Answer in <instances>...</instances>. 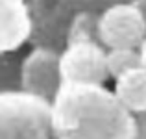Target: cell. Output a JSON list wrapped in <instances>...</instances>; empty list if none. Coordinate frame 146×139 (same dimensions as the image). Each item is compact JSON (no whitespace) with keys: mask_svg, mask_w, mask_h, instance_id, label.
I'll return each instance as SVG.
<instances>
[{"mask_svg":"<svg viewBox=\"0 0 146 139\" xmlns=\"http://www.w3.org/2000/svg\"><path fill=\"white\" fill-rule=\"evenodd\" d=\"M0 139H56L50 102L28 93H0Z\"/></svg>","mask_w":146,"mask_h":139,"instance_id":"3","label":"cell"},{"mask_svg":"<svg viewBox=\"0 0 146 139\" xmlns=\"http://www.w3.org/2000/svg\"><path fill=\"white\" fill-rule=\"evenodd\" d=\"M135 6L141 9V13H143V17L146 21V0H135Z\"/></svg>","mask_w":146,"mask_h":139,"instance_id":"13","label":"cell"},{"mask_svg":"<svg viewBox=\"0 0 146 139\" xmlns=\"http://www.w3.org/2000/svg\"><path fill=\"white\" fill-rule=\"evenodd\" d=\"M139 67H143L141 50H133V48L107 50V71H109L111 80H115V82Z\"/></svg>","mask_w":146,"mask_h":139,"instance_id":"10","label":"cell"},{"mask_svg":"<svg viewBox=\"0 0 146 139\" xmlns=\"http://www.w3.org/2000/svg\"><path fill=\"white\" fill-rule=\"evenodd\" d=\"M35 22L30 0H0V52L17 54L32 43Z\"/></svg>","mask_w":146,"mask_h":139,"instance_id":"7","label":"cell"},{"mask_svg":"<svg viewBox=\"0 0 146 139\" xmlns=\"http://www.w3.org/2000/svg\"><path fill=\"white\" fill-rule=\"evenodd\" d=\"M50 108L56 139H137V117L106 86L63 84Z\"/></svg>","mask_w":146,"mask_h":139,"instance_id":"1","label":"cell"},{"mask_svg":"<svg viewBox=\"0 0 146 139\" xmlns=\"http://www.w3.org/2000/svg\"><path fill=\"white\" fill-rule=\"evenodd\" d=\"M128 2L135 0H30L35 22L32 45L61 52L65 48L68 24L74 17L82 13L102 15L117 4Z\"/></svg>","mask_w":146,"mask_h":139,"instance_id":"2","label":"cell"},{"mask_svg":"<svg viewBox=\"0 0 146 139\" xmlns=\"http://www.w3.org/2000/svg\"><path fill=\"white\" fill-rule=\"evenodd\" d=\"M141 56H143V67L146 69V41H144V45L141 46Z\"/></svg>","mask_w":146,"mask_h":139,"instance_id":"14","label":"cell"},{"mask_svg":"<svg viewBox=\"0 0 146 139\" xmlns=\"http://www.w3.org/2000/svg\"><path fill=\"white\" fill-rule=\"evenodd\" d=\"M0 76H2L0 93L22 91V57H19L17 54H2L0 56Z\"/></svg>","mask_w":146,"mask_h":139,"instance_id":"11","label":"cell"},{"mask_svg":"<svg viewBox=\"0 0 146 139\" xmlns=\"http://www.w3.org/2000/svg\"><path fill=\"white\" fill-rule=\"evenodd\" d=\"M120 104L135 117L146 115V69L139 67L124 74L113 87Z\"/></svg>","mask_w":146,"mask_h":139,"instance_id":"8","label":"cell"},{"mask_svg":"<svg viewBox=\"0 0 146 139\" xmlns=\"http://www.w3.org/2000/svg\"><path fill=\"white\" fill-rule=\"evenodd\" d=\"M100 17L98 13H82L72 19L68 24L67 37H65V46L67 45H78V43H98L100 39Z\"/></svg>","mask_w":146,"mask_h":139,"instance_id":"9","label":"cell"},{"mask_svg":"<svg viewBox=\"0 0 146 139\" xmlns=\"http://www.w3.org/2000/svg\"><path fill=\"white\" fill-rule=\"evenodd\" d=\"M137 139H146V115L137 117Z\"/></svg>","mask_w":146,"mask_h":139,"instance_id":"12","label":"cell"},{"mask_svg":"<svg viewBox=\"0 0 146 139\" xmlns=\"http://www.w3.org/2000/svg\"><path fill=\"white\" fill-rule=\"evenodd\" d=\"M100 39L107 50H141L146 41V21L135 2L117 4L100 17Z\"/></svg>","mask_w":146,"mask_h":139,"instance_id":"4","label":"cell"},{"mask_svg":"<svg viewBox=\"0 0 146 139\" xmlns=\"http://www.w3.org/2000/svg\"><path fill=\"white\" fill-rule=\"evenodd\" d=\"M63 84H91L106 86L111 78L107 71V48L98 43L67 45L61 50Z\"/></svg>","mask_w":146,"mask_h":139,"instance_id":"6","label":"cell"},{"mask_svg":"<svg viewBox=\"0 0 146 139\" xmlns=\"http://www.w3.org/2000/svg\"><path fill=\"white\" fill-rule=\"evenodd\" d=\"M61 52L52 48L33 46L22 57V93H28L52 104L63 87Z\"/></svg>","mask_w":146,"mask_h":139,"instance_id":"5","label":"cell"}]
</instances>
